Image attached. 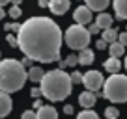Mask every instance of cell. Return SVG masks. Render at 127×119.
<instances>
[{"label": "cell", "mask_w": 127, "mask_h": 119, "mask_svg": "<svg viewBox=\"0 0 127 119\" xmlns=\"http://www.w3.org/2000/svg\"><path fill=\"white\" fill-rule=\"evenodd\" d=\"M19 48L26 58L41 63H52L60 58L62 30L49 17H30L17 34Z\"/></svg>", "instance_id": "cell-1"}, {"label": "cell", "mask_w": 127, "mask_h": 119, "mask_svg": "<svg viewBox=\"0 0 127 119\" xmlns=\"http://www.w3.org/2000/svg\"><path fill=\"white\" fill-rule=\"evenodd\" d=\"M71 75H67L62 69H52V71L45 73L43 80H41V91L43 97L52 102L56 100H64L67 99L71 93Z\"/></svg>", "instance_id": "cell-2"}, {"label": "cell", "mask_w": 127, "mask_h": 119, "mask_svg": "<svg viewBox=\"0 0 127 119\" xmlns=\"http://www.w3.org/2000/svg\"><path fill=\"white\" fill-rule=\"evenodd\" d=\"M26 78H28V73L23 61L13 58L0 61V91H6V93L19 91V89H23Z\"/></svg>", "instance_id": "cell-3"}, {"label": "cell", "mask_w": 127, "mask_h": 119, "mask_svg": "<svg viewBox=\"0 0 127 119\" xmlns=\"http://www.w3.org/2000/svg\"><path fill=\"white\" fill-rule=\"evenodd\" d=\"M103 97L110 102H127V75H110L105 80Z\"/></svg>", "instance_id": "cell-4"}, {"label": "cell", "mask_w": 127, "mask_h": 119, "mask_svg": "<svg viewBox=\"0 0 127 119\" xmlns=\"http://www.w3.org/2000/svg\"><path fill=\"white\" fill-rule=\"evenodd\" d=\"M90 30H86L84 26H80V24H71V26L65 30V36H64V41H65V45H67L69 48H73V50H84V48H88V45H90Z\"/></svg>", "instance_id": "cell-5"}, {"label": "cell", "mask_w": 127, "mask_h": 119, "mask_svg": "<svg viewBox=\"0 0 127 119\" xmlns=\"http://www.w3.org/2000/svg\"><path fill=\"white\" fill-rule=\"evenodd\" d=\"M84 87H86V91H94L97 93L101 89V87L105 86L103 82V75H101L99 71H88L84 73V80H82Z\"/></svg>", "instance_id": "cell-6"}, {"label": "cell", "mask_w": 127, "mask_h": 119, "mask_svg": "<svg viewBox=\"0 0 127 119\" xmlns=\"http://www.w3.org/2000/svg\"><path fill=\"white\" fill-rule=\"evenodd\" d=\"M73 17H75V22L80 24V26H90L92 22V9L88 8V6H79V8L75 9V13H73Z\"/></svg>", "instance_id": "cell-7"}, {"label": "cell", "mask_w": 127, "mask_h": 119, "mask_svg": "<svg viewBox=\"0 0 127 119\" xmlns=\"http://www.w3.org/2000/svg\"><path fill=\"white\" fill-rule=\"evenodd\" d=\"M95 100H97V95L94 91H82L79 95V104L84 110H90L92 106H95Z\"/></svg>", "instance_id": "cell-8"}, {"label": "cell", "mask_w": 127, "mask_h": 119, "mask_svg": "<svg viewBox=\"0 0 127 119\" xmlns=\"http://www.w3.org/2000/svg\"><path fill=\"white\" fill-rule=\"evenodd\" d=\"M69 0H51V4H49V9H51L54 15H64V13L69 9Z\"/></svg>", "instance_id": "cell-9"}, {"label": "cell", "mask_w": 127, "mask_h": 119, "mask_svg": "<svg viewBox=\"0 0 127 119\" xmlns=\"http://www.w3.org/2000/svg\"><path fill=\"white\" fill-rule=\"evenodd\" d=\"M9 112H11V99H9V93L0 91V117H6Z\"/></svg>", "instance_id": "cell-10"}, {"label": "cell", "mask_w": 127, "mask_h": 119, "mask_svg": "<svg viewBox=\"0 0 127 119\" xmlns=\"http://www.w3.org/2000/svg\"><path fill=\"white\" fill-rule=\"evenodd\" d=\"M103 67H105V71H108L110 75H118L120 69H122V61H120L118 58H112L110 56V58L103 63Z\"/></svg>", "instance_id": "cell-11"}, {"label": "cell", "mask_w": 127, "mask_h": 119, "mask_svg": "<svg viewBox=\"0 0 127 119\" xmlns=\"http://www.w3.org/2000/svg\"><path fill=\"white\" fill-rule=\"evenodd\" d=\"M108 4H110V0H86V6L92 9V11H99L103 13L105 9L108 8Z\"/></svg>", "instance_id": "cell-12"}, {"label": "cell", "mask_w": 127, "mask_h": 119, "mask_svg": "<svg viewBox=\"0 0 127 119\" xmlns=\"http://www.w3.org/2000/svg\"><path fill=\"white\" fill-rule=\"evenodd\" d=\"M37 119H58V112L54 106H43L37 110Z\"/></svg>", "instance_id": "cell-13"}, {"label": "cell", "mask_w": 127, "mask_h": 119, "mask_svg": "<svg viewBox=\"0 0 127 119\" xmlns=\"http://www.w3.org/2000/svg\"><path fill=\"white\" fill-rule=\"evenodd\" d=\"M94 52L90 50V48H84V50L79 52V63L80 65H92L94 63Z\"/></svg>", "instance_id": "cell-14"}, {"label": "cell", "mask_w": 127, "mask_h": 119, "mask_svg": "<svg viewBox=\"0 0 127 119\" xmlns=\"http://www.w3.org/2000/svg\"><path fill=\"white\" fill-rule=\"evenodd\" d=\"M114 11L118 19H127V0H114Z\"/></svg>", "instance_id": "cell-15"}, {"label": "cell", "mask_w": 127, "mask_h": 119, "mask_svg": "<svg viewBox=\"0 0 127 119\" xmlns=\"http://www.w3.org/2000/svg\"><path fill=\"white\" fill-rule=\"evenodd\" d=\"M95 22L99 24L101 26V30H108V28L112 26V17L108 15V13H99V15H97V20H95Z\"/></svg>", "instance_id": "cell-16"}, {"label": "cell", "mask_w": 127, "mask_h": 119, "mask_svg": "<svg viewBox=\"0 0 127 119\" xmlns=\"http://www.w3.org/2000/svg\"><path fill=\"white\" fill-rule=\"evenodd\" d=\"M43 76H45V73H43L41 67H30L28 69V78H30L32 82H41Z\"/></svg>", "instance_id": "cell-17"}, {"label": "cell", "mask_w": 127, "mask_h": 119, "mask_svg": "<svg viewBox=\"0 0 127 119\" xmlns=\"http://www.w3.org/2000/svg\"><path fill=\"white\" fill-rule=\"evenodd\" d=\"M118 37H120V34L116 32L114 28H108V30H103V37H101V39H105L108 45H112V43L118 41Z\"/></svg>", "instance_id": "cell-18"}, {"label": "cell", "mask_w": 127, "mask_h": 119, "mask_svg": "<svg viewBox=\"0 0 127 119\" xmlns=\"http://www.w3.org/2000/svg\"><path fill=\"white\" fill-rule=\"evenodd\" d=\"M108 52H110L112 58H120V56H123V52H125V47H123L120 41H116V43H112L110 47H108Z\"/></svg>", "instance_id": "cell-19"}, {"label": "cell", "mask_w": 127, "mask_h": 119, "mask_svg": "<svg viewBox=\"0 0 127 119\" xmlns=\"http://www.w3.org/2000/svg\"><path fill=\"white\" fill-rule=\"evenodd\" d=\"M77 119H99V115L95 114L94 110H82L79 115H77Z\"/></svg>", "instance_id": "cell-20"}, {"label": "cell", "mask_w": 127, "mask_h": 119, "mask_svg": "<svg viewBox=\"0 0 127 119\" xmlns=\"http://www.w3.org/2000/svg\"><path fill=\"white\" fill-rule=\"evenodd\" d=\"M105 117H107V119H118V117H120V112H118V108H114V106H108L107 110H105Z\"/></svg>", "instance_id": "cell-21"}, {"label": "cell", "mask_w": 127, "mask_h": 119, "mask_svg": "<svg viewBox=\"0 0 127 119\" xmlns=\"http://www.w3.org/2000/svg\"><path fill=\"white\" fill-rule=\"evenodd\" d=\"M8 15L11 17L13 20H17L21 15H23V11H21V8H19V6H11V9H9V13H8Z\"/></svg>", "instance_id": "cell-22"}, {"label": "cell", "mask_w": 127, "mask_h": 119, "mask_svg": "<svg viewBox=\"0 0 127 119\" xmlns=\"http://www.w3.org/2000/svg\"><path fill=\"white\" fill-rule=\"evenodd\" d=\"M82 80H84V75H82V73L73 71V75H71V82H73V84H82Z\"/></svg>", "instance_id": "cell-23"}, {"label": "cell", "mask_w": 127, "mask_h": 119, "mask_svg": "<svg viewBox=\"0 0 127 119\" xmlns=\"http://www.w3.org/2000/svg\"><path fill=\"white\" fill-rule=\"evenodd\" d=\"M21 119H37V112L26 110V112H23V115H21Z\"/></svg>", "instance_id": "cell-24"}, {"label": "cell", "mask_w": 127, "mask_h": 119, "mask_svg": "<svg viewBox=\"0 0 127 119\" xmlns=\"http://www.w3.org/2000/svg\"><path fill=\"white\" fill-rule=\"evenodd\" d=\"M6 41L9 43V47H19V39H17L15 36H11V34H8V36H6Z\"/></svg>", "instance_id": "cell-25"}, {"label": "cell", "mask_w": 127, "mask_h": 119, "mask_svg": "<svg viewBox=\"0 0 127 119\" xmlns=\"http://www.w3.org/2000/svg\"><path fill=\"white\" fill-rule=\"evenodd\" d=\"M88 30H90L92 36H95V34H101V32H103V30H101V26H99L97 22H95V24H90V26H88Z\"/></svg>", "instance_id": "cell-26"}, {"label": "cell", "mask_w": 127, "mask_h": 119, "mask_svg": "<svg viewBox=\"0 0 127 119\" xmlns=\"http://www.w3.org/2000/svg\"><path fill=\"white\" fill-rule=\"evenodd\" d=\"M65 63L71 65V67H73V65H77V63H79V56H75V54L67 56V58H65Z\"/></svg>", "instance_id": "cell-27"}, {"label": "cell", "mask_w": 127, "mask_h": 119, "mask_svg": "<svg viewBox=\"0 0 127 119\" xmlns=\"http://www.w3.org/2000/svg\"><path fill=\"white\" fill-rule=\"evenodd\" d=\"M6 30H9V32L13 30V32H17V34H19L21 24H19V22H9V24H6Z\"/></svg>", "instance_id": "cell-28"}, {"label": "cell", "mask_w": 127, "mask_h": 119, "mask_svg": "<svg viewBox=\"0 0 127 119\" xmlns=\"http://www.w3.org/2000/svg\"><path fill=\"white\" fill-rule=\"evenodd\" d=\"M30 95L34 97V99H39V97L43 95V91H41V87H32V91H30Z\"/></svg>", "instance_id": "cell-29"}, {"label": "cell", "mask_w": 127, "mask_h": 119, "mask_svg": "<svg viewBox=\"0 0 127 119\" xmlns=\"http://www.w3.org/2000/svg\"><path fill=\"white\" fill-rule=\"evenodd\" d=\"M118 41L123 45V47H127V32H123V34H120V37H118Z\"/></svg>", "instance_id": "cell-30"}, {"label": "cell", "mask_w": 127, "mask_h": 119, "mask_svg": "<svg viewBox=\"0 0 127 119\" xmlns=\"http://www.w3.org/2000/svg\"><path fill=\"white\" fill-rule=\"evenodd\" d=\"M107 47H110V45H108L105 39H99V41H97V48H99V50H103V48H107Z\"/></svg>", "instance_id": "cell-31"}, {"label": "cell", "mask_w": 127, "mask_h": 119, "mask_svg": "<svg viewBox=\"0 0 127 119\" xmlns=\"http://www.w3.org/2000/svg\"><path fill=\"white\" fill-rule=\"evenodd\" d=\"M37 4H39V8H49L51 0H37Z\"/></svg>", "instance_id": "cell-32"}, {"label": "cell", "mask_w": 127, "mask_h": 119, "mask_svg": "<svg viewBox=\"0 0 127 119\" xmlns=\"http://www.w3.org/2000/svg\"><path fill=\"white\" fill-rule=\"evenodd\" d=\"M32 61H34V60H30V58H26V56H24L23 65H24V67H32Z\"/></svg>", "instance_id": "cell-33"}, {"label": "cell", "mask_w": 127, "mask_h": 119, "mask_svg": "<svg viewBox=\"0 0 127 119\" xmlns=\"http://www.w3.org/2000/svg\"><path fill=\"white\" fill-rule=\"evenodd\" d=\"M64 114H73V106H71V104H65V106H64Z\"/></svg>", "instance_id": "cell-34"}, {"label": "cell", "mask_w": 127, "mask_h": 119, "mask_svg": "<svg viewBox=\"0 0 127 119\" xmlns=\"http://www.w3.org/2000/svg\"><path fill=\"white\" fill-rule=\"evenodd\" d=\"M34 108H36V110H39V108H43V102H41L39 99H36V100H34Z\"/></svg>", "instance_id": "cell-35"}, {"label": "cell", "mask_w": 127, "mask_h": 119, "mask_svg": "<svg viewBox=\"0 0 127 119\" xmlns=\"http://www.w3.org/2000/svg\"><path fill=\"white\" fill-rule=\"evenodd\" d=\"M8 2H11V0H0V8H4V6L8 4Z\"/></svg>", "instance_id": "cell-36"}, {"label": "cell", "mask_w": 127, "mask_h": 119, "mask_svg": "<svg viewBox=\"0 0 127 119\" xmlns=\"http://www.w3.org/2000/svg\"><path fill=\"white\" fill-rule=\"evenodd\" d=\"M4 17H6V13H4V8H0V20L4 19Z\"/></svg>", "instance_id": "cell-37"}, {"label": "cell", "mask_w": 127, "mask_h": 119, "mask_svg": "<svg viewBox=\"0 0 127 119\" xmlns=\"http://www.w3.org/2000/svg\"><path fill=\"white\" fill-rule=\"evenodd\" d=\"M21 2H23V0H11V4H13V6H19Z\"/></svg>", "instance_id": "cell-38"}, {"label": "cell", "mask_w": 127, "mask_h": 119, "mask_svg": "<svg viewBox=\"0 0 127 119\" xmlns=\"http://www.w3.org/2000/svg\"><path fill=\"white\" fill-rule=\"evenodd\" d=\"M125 69H127V58H125Z\"/></svg>", "instance_id": "cell-39"}]
</instances>
